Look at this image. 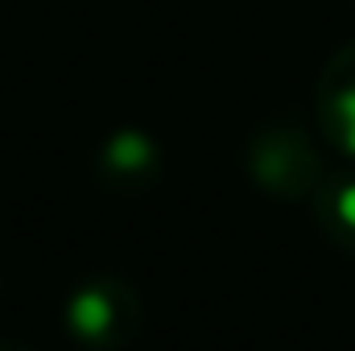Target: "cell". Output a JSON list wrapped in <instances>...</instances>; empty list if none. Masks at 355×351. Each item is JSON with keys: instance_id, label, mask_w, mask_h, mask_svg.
Returning <instances> with one entry per match:
<instances>
[{"instance_id": "2", "label": "cell", "mask_w": 355, "mask_h": 351, "mask_svg": "<svg viewBox=\"0 0 355 351\" xmlns=\"http://www.w3.org/2000/svg\"><path fill=\"white\" fill-rule=\"evenodd\" d=\"M145 162H149V145H145L137 132H124V137L112 141V166H120V170H137V166H145Z\"/></svg>"}, {"instance_id": "4", "label": "cell", "mask_w": 355, "mask_h": 351, "mask_svg": "<svg viewBox=\"0 0 355 351\" xmlns=\"http://www.w3.org/2000/svg\"><path fill=\"white\" fill-rule=\"evenodd\" d=\"M339 215H343V219L355 228V186H347V190L339 194Z\"/></svg>"}, {"instance_id": "1", "label": "cell", "mask_w": 355, "mask_h": 351, "mask_svg": "<svg viewBox=\"0 0 355 351\" xmlns=\"http://www.w3.org/2000/svg\"><path fill=\"white\" fill-rule=\"evenodd\" d=\"M71 323L83 331V335H103L107 323H112V306L103 293H79L71 302Z\"/></svg>"}, {"instance_id": "3", "label": "cell", "mask_w": 355, "mask_h": 351, "mask_svg": "<svg viewBox=\"0 0 355 351\" xmlns=\"http://www.w3.org/2000/svg\"><path fill=\"white\" fill-rule=\"evenodd\" d=\"M339 124H343V141L355 153V87L339 95Z\"/></svg>"}]
</instances>
